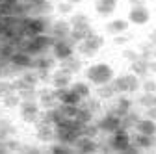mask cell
I'll return each mask as SVG.
<instances>
[{"label":"cell","instance_id":"obj_42","mask_svg":"<svg viewBox=\"0 0 156 154\" xmlns=\"http://www.w3.org/2000/svg\"><path fill=\"white\" fill-rule=\"evenodd\" d=\"M149 69H151L152 74H156V58H152V60L149 61Z\"/></svg>","mask_w":156,"mask_h":154},{"label":"cell","instance_id":"obj_24","mask_svg":"<svg viewBox=\"0 0 156 154\" xmlns=\"http://www.w3.org/2000/svg\"><path fill=\"white\" fill-rule=\"evenodd\" d=\"M132 143H136L140 147V150H145V149H152L156 145V136H147V134H136L132 138Z\"/></svg>","mask_w":156,"mask_h":154},{"label":"cell","instance_id":"obj_36","mask_svg":"<svg viewBox=\"0 0 156 154\" xmlns=\"http://www.w3.org/2000/svg\"><path fill=\"white\" fill-rule=\"evenodd\" d=\"M138 104L141 110H147L151 106H154V93H141L140 99H138Z\"/></svg>","mask_w":156,"mask_h":154},{"label":"cell","instance_id":"obj_38","mask_svg":"<svg viewBox=\"0 0 156 154\" xmlns=\"http://www.w3.org/2000/svg\"><path fill=\"white\" fill-rule=\"evenodd\" d=\"M73 6L74 4L67 2V0H62V2L56 4V9H58V13H60V15H71L73 13Z\"/></svg>","mask_w":156,"mask_h":154},{"label":"cell","instance_id":"obj_1","mask_svg":"<svg viewBox=\"0 0 156 154\" xmlns=\"http://www.w3.org/2000/svg\"><path fill=\"white\" fill-rule=\"evenodd\" d=\"M86 78L89 84L93 86H102V84H108L113 80V69L104 63V61H99V63H93L86 69Z\"/></svg>","mask_w":156,"mask_h":154},{"label":"cell","instance_id":"obj_15","mask_svg":"<svg viewBox=\"0 0 156 154\" xmlns=\"http://www.w3.org/2000/svg\"><path fill=\"white\" fill-rule=\"evenodd\" d=\"M35 138L43 143L54 141L56 139V128L52 124H43V123H35Z\"/></svg>","mask_w":156,"mask_h":154},{"label":"cell","instance_id":"obj_20","mask_svg":"<svg viewBox=\"0 0 156 154\" xmlns=\"http://www.w3.org/2000/svg\"><path fill=\"white\" fill-rule=\"evenodd\" d=\"M117 2H119V0H97L95 2V11L99 15H102V17H110L117 9Z\"/></svg>","mask_w":156,"mask_h":154},{"label":"cell","instance_id":"obj_8","mask_svg":"<svg viewBox=\"0 0 156 154\" xmlns=\"http://www.w3.org/2000/svg\"><path fill=\"white\" fill-rule=\"evenodd\" d=\"M37 102L41 106V110H48V108H56L58 104V97H56V89L50 87H41L37 89Z\"/></svg>","mask_w":156,"mask_h":154},{"label":"cell","instance_id":"obj_37","mask_svg":"<svg viewBox=\"0 0 156 154\" xmlns=\"http://www.w3.org/2000/svg\"><path fill=\"white\" fill-rule=\"evenodd\" d=\"M141 91L143 93H156V80L149 78V76L141 78Z\"/></svg>","mask_w":156,"mask_h":154},{"label":"cell","instance_id":"obj_4","mask_svg":"<svg viewBox=\"0 0 156 154\" xmlns=\"http://www.w3.org/2000/svg\"><path fill=\"white\" fill-rule=\"evenodd\" d=\"M19 113H21V119L28 124H35L41 117V106L37 100H21L19 104Z\"/></svg>","mask_w":156,"mask_h":154},{"label":"cell","instance_id":"obj_18","mask_svg":"<svg viewBox=\"0 0 156 154\" xmlns=\"http://www.w3.org/2000/svg\"><path fill=\"white\" fill-rule=\"evenodd\" d=\"M149 61H151V60H145V58L140 56L136 61L130 63V72H134L136 76H140V78H145V76H149V74H151Z\"/></svg>","mask_w":156,"mask_h":154},{"label":"cell","instance_id":"obj_6","mask_svg":"<svg viewBox=\"0 0 156 154\" xmlns=\"http://www.w3.org/2000/svg\"><path fill=\"white\" fill-rule=\"evenodd\" d=\"M74 50H76V45L69 39V37H67V39H58V41H54V45H52V48H50L52 56L56 58L58 61L67 60L69 56L74 54Z\"/></svg>","mask_w":156,"mask_h":154},{"label":"cell","instance_id":"obj_9","mask_svg":"<svg viewBox=\"0 0 156 154\" xmlns=\"http://www.w3.org/2000/svg\"><path fill=\"white\" fill-rule=\"evenodd\" d=\"M151 21V11L145 4L141 6H132L128 11V23L136 24V26H143Z\"/></svg>","mask_w":156,"mask_h":154},{"label":"cell","instance_id":"obj_28","mask_svg":"<svg viewBox=\"0 0 156 154\" xmlns=\"http://www.w3.org/2000/svg\"><path fill=\"white\" fill-rule=\"evenodd\" d=\"M80 104H82L84 108H87V110H89L91 113H95V115L102 110V100H101L99 97H87V99H84Z\"/></svg>","mask_w":156,"mask_h":154},{"label":"cell","instance_id":"obj_41","mask_svg":"<svg viewBox=\"0 0 156 154\" xmlns=\"http://www.w3.org/2000/svg\"><path fill=\"white\" fill-rule=\"evenodd\" d=\"M145 117H149V119H154V121H156V104L145 110Z\"/></svg>","mask_w":156,"mask_h":154},{"label":"cell","instance_id":"obj_46","mask_svg":"<svg viewBox=\"0 0 156 154\" xmlns=\"http://www.w3.org/2000/svg\"><path fill=\"white\" fill-rule=\"evenodd\" d=\"M154 104H156V93H154Z\"/></svg>","mask_w":156,"mask_h":154},{"label":"cell","instance_id":"obj_5","mask_svg":"<svg viewBox=\"0 0 156 154\" xmlns=\"http://www.w3.org/2000/svg\"><path fill=\"white\" fill-rule=\"evenodd\" d=\"M108 143H110L112 150H117V152H126V149H128V147H130V143H132V136H130V132H128V130L119 128L117 132L110 134Z\"/></svg>","mask_w":156,"mask_h":154},{"label":"cell","instance_id":"obj_2","mask_svg":"<svg viewBox=\"0 0 156 154\" xmlns=\"http://www.w3.org/2000/svg\"><path fill=\"white\" fill-rule=\"evenodd\" d=\"M117 95H130V93H138L141 87V78L136 76L134 72H126V74H119L113 76L112 80Z\"/></svg>","mask_w":156,"mask_h":154},{"label":"cell","instance_id":"obj_40","mask_svg":"<svg viewBox=\"0 0 156 154\" xmlns=\"http://www.w3.org/2000/svg\"><path fill=\"white\" fill-rule=\"evenodd\" d=\"M128 41H130V35H126V33H119V35H113V45H117V47L128 45Z\"/></svg>","mask_w":156,"mask_h":154},{"label":"cell","instance_id":"obj_22","mask_svg":"<svg viewBox=\"0 0 156 154\" xmlns=\"http://www.w3.org/2000/svg\"><path fill=\"white\" fill-rule=\"evenodd\" d=\"M126 30H128V21H125V19H113V21H110L106 24V32L110 35L126 33Z\"/></svg>","mask_w":156,"mask_h":154},{"label":"cell","instance_id":"obj_31","mask_svg":"<svg viewBox=\"0 0 156 154\" xmlns=\"http://www.w3.org/2000/svg\"><path fill=\"white\" fill-rule=\"evenodd\" d=\"M21 100H23V99H21V95L15 91V93H9V95H6V97L2 99V106L8 108V110H13V108H19Z\"/></svg>","mask_w":156,"mask_h":154},{"label":"cell","instance_id":"obj_11","mask_svg":"<svg viewBox=\"0 0 156 154\" xmlns=\"http://www.w3.org/2000/svg\"><path fill=\"white\" fill-rule=\"evenodd\" d=\"M73 84V74L71 72H67L65 69H56V71H52V74H50V86L54 87V89H62V87H69Z\"/></svg>","mask_w":156,"mask_h":154},{"label":"cell","instance_id":"obj_30","mask_svg":"<svg viewBox=\"0 0 156 154\" xmlns=\"http://www.w3.org/2000/svg\"><path fill=\"white\" fill-rule=\"evenodd\" d=\"M74 119L80 123V124H86V123H91V121H95V113H91L87 108H84L82 104L78 106V111H76V115H74Z\"/></svg>","mask_w":156,"mask_h":154},{"label":"cell","instance_id":"obj_32","mask_svg":"<svg viewBox=\"0 0 156 154\" xmlns=\"http://www.w3.org/2000/svg\"><path fill=\"white\" fill-rule=\"evenodd\" d=\"M69 24H71V28H76V26H87L91 23H89V17L86 13H71Z\"/></svg>","mask_w":156,"mask_h":154},{"label":"cell","instance_id":"obj_33","mask_svg":"<svg viewBox=\"0 0 156 154\" xmlns=\"http://www.w3.org/2000/svg\"><path fill=\"white\" fill-rule=\"evenodd\" d=\"M99 134H101V130H99V126H97V123H95V121L82 124V136L97 139V136H99Z\"/></svg>","mask_w":156,"mask_h":154},{"label":"cell","instance_id":"obj_10","mask_svg":"<svg viewBox=\"0 0 156 154\" xmlns=\"http://www.w3.org/2000/svg\"><path fill=\"white\" fill-rule=\"evenodd\" d=\"M130 110H134V100L128 99L126 95H117V99L113 100V104L108 108V111L115 113L117 117H123V115H126Z\"/></svg>","mask_w":156,"mask_h":154},{"label":"cell","instance_id":"obj_35","mask_svg":"<svg viewBox=\"0 0 156 154\" xmlns=\"http://www.w3.org/2000/svg\"><path fill=\"white\" fill-rule=\"evenodd\" d=\"M138 52L141 58H145V60H152V54H154V45L151 41H145L138 47Z\"/></svg>","mask_w":156,"mask_h":154},{"label":"cell","instance_id":"obj_19","mask_svg":"<svg viewBox=\"0 0 156 154\" xmlns=\"http://www.w3.org/2000/svg\"><path fill=\"white\" fill-rule=\"evenodd\" d=\"M95 30L91 28V24H87V26H76V28H71V33H69V39L74 43V45H78V43H82L87 35H91Z\"/></svg>","mask_w":156,"mask_h":154},{"label":"cell","instance_id":"obj_21","mask_svg":"<svg viewBox=\"0 0 156 154\" xmlns=\"http://www.w3.org/2000/svg\"><path fill=\"white\" fill-rule=\"evenodd\" d=\"M82 60H80V58H78V56H69L67 58V60H63V61H60V67L62 69H65L67 72H71V74H76V72H80L82 71Z\"/></svg>","mask_w":156,"mask_h":154},{"label":"cell","instance_id":"obj_39","mask_svg":"<svg viewBox=\"0 0 156 154\" xmlns=\"http://www.w3.org/2000/svg\"><path fill=\"white\" fill-rule=\"evenodd\" d=\"M123 58H125L128 63H132V61H136V60L140 58V52L134 50V48H125V50H123Z\"/></svg>","mask_w":156,"mask_h":154},{"label":"cell","instance_id":"obj_17","mask_svg":"<svg viewBox=\"0 0 156 154\" xmlns=\"http://www.w3.org/2000/svg\"><path fill=\"white\" fill-rule=\"evenodd\" d=\"M73 147H74V150H80V152H97L99 150V143L93 138H86V136H80L74 141Z\"/></svg>","mask_w":156,"mask_h":154},{"label":"cell","instance_id":"obj_12","mask_svg":"<svg viewBox=\"0 0 156 154\" xmlns=\"http://www.w3.org/2000/svg\"><path fill=\"white\" fill-rule=\"evenodd\" d=\"M48 33L54 37L56 41H58V39H67V37H69V33H71V24H69V21H63V19H58V21H52Z\"/></svg>","mask_w":156,"mask_h":154},{"label":"cell","instance_id":"obj_44","mask_svg":"<svg viewBox=\"0 0 156 154\" xmlns=\"http://www.w3.org/2000/svg\"><path fill=\"white\" fill-rule=\"evenodd\" d=\"M128 4H130V8L132 6H141V4H145V0H128Z\"/></svg>","mask_w":156,"mask_h":154},{"label":"cell","instance_id":"obj_7","mask_svg":"<svg viewBox=\"0 0 156 154\" xmlns=\"http://www.w3.org/2000/svg\"><path fill=\"white\" fill-rule=\"evenodd\" d=\"M95 123H97V126H99V130L102 134H108V136L121 128V117H117L115 113H110V111H106L102 117L97 119Z\"/></svg>","mask_w":156,"mask_h":154},{"label":"cell","instance_id":"obj_27","mask_svg":"<svg viewBox=\"0 0 156 154\" xmlns=\"http://www.w3.org/2000/svg\"><path fill=\"white\" fill-rule=\"evenodd\" d=\"M15 136V126L9 119H0V139L6 141Z\"/></svg>","mask_w":156,"mask_h":154},{"label":"cell","instance_id":"obj_43","mask_svg":"<svg viewBox=\"0 0 156 154\" xmlns=\"http://www.w3.org/2000/svg\"><path fill=\"white\" fill-rule=\"evenodd\" d=\"M149 41H151V43L156 47V30H152V32L149 33Z\"/></svg>","mask_w":156,"mask_h":154},{"label":"cell","instance_id":"obj_3","mask_svg":"<svg viewBox=\"0 0 156 154\" xmlns=\"http://www.w3.org/2000/svg\"><path fill=\"white\" fill-rule=\"evenodd\" d=\"M102 47H104V37L99 35L97 32H93L91 35L86 37L82 43L76 45V50L80 52V56H84V58H93V56L99 54V50Z\"/></svg>","mask_w":156,"mask_h":154},{"label":"cell","instance_id":"obj_14","mask_svg":"<svg viewBox=\"0 0 156 154\" xmlns=\"http://www.w3.org/2000/svg\"><path fill=\"white\" fill-rule=\"evenodd\" d=\"M56 97H58V102H60V104H76L78 106L82 102L80 95H78L76 91H73L71 86L69 87H62V89H56Z\"/></svg>","mask_w":156,"mask_h":154},{"label":"cell","instance_id":"obj_26","mask_svg":"<svg viewBox=\"0 0 156 154\" xmlns=\"http://www.w3.org/2000/svg\"><path fill=\"white\" fill-rule=\"evenodd\" d=\"M97 97H99L101 100H112V99H115L117 97V91H115L113 84L108 82V84H102V86H97Z\"/></svg>","mask_w":156,"mask_h":154},{"label":"cell","instance_id":"obj_29","mask_svg":"<svg viewBox=\"0 0 156 154\" xmlns=\"http://www.w3.org/2000/svg\"><path fill=\"white\" fill-rule=\"evenodd\" d=\"M71 89H73V91H76L78 95H80V99H82V100H84V99H87V97H91V87H89V84H87V82H82V80L73 82V84H71Z\"/></svg>","mask_w":156,"mask_h":154},{"label":"cell","instance_id":"obj_25","mask_svg":"<svg viewBox=\"0 0 156 154\" xmlns=\"http://www.w3.org/2000/svg\"><path fill=\"white\" fill-rule=\"evenodd\" d=\"M140 119H141V115L136 111V110H130L126 115H123V117H121V128L130 132L132 128H136V124H138Z\"/></svg>","mask_w":156,"mask_h":154},{"label":"cell","instance_id":"obj_34","mask_svg":"<svg viewBox=\"0 0 156 154\" xmlns=\"http://www.w3.org/2000/svg\"><path fill=\"white\" fill-rule=\"evenodd\" d=\"M9 93H15L13 80H9V78H0V99H4L6 95H9Z\"/></svg>","mask_w":156,"mask_h":154},{"label":"cell","instance_id":"obj_23","mask_svg":"<svg viewBox=\"0 0 156 154\" xmlns=\"http://www.w3.org/2000/svg\"><path fill=\"white\" fill-rule=\"evenodd\" d=\"M136 132L140 134H147V136H156V121L149 119V117H141L136 124Z\"/></svg>","mask_w":156,"mask_h":154},{"label":"cell","instance_id":"obj_13","mask_svg":"<svg viewBox=\"0 0 156 154\" xmlns=\"http://www.w3.org/2000/svg\"><path fill=\"white\" fill-rule=\"evenodd\" d=\"M19 71H26V69H32V63H34V56H30L28 52L24 50H15L13 56H11V60H9Z\"/></svg>","mask_w":156,"mask_h":154},{"label":"cell","instance_id":"obj_16","mask_svg":"<svg viewBox=\"0 0 156 154\" xmlns=\"http://www.w3.org/2000/svg\"><path fill=\"white\" fill-rule=\"evenodd\" d=\"M54 63H56V58H54V56L39 54V56L34 58L32 69H34V71H52V69H54Z\"/></svg>","mask_w":156,"mask_h":154},{"label":"cell","instance_id":"obj_45","mask_svg":"<svg viewBox=\"0 0 156 154\" xmlns=\"http://www.w3.org/2000/svg\"><path fill=\"white\" fill-rule=\"evenodd\" d=\"M67 2H71V4H80V2H84V0H67Z\"/></svg>","mask_w":156,"mask_h":154}]
</instances>
